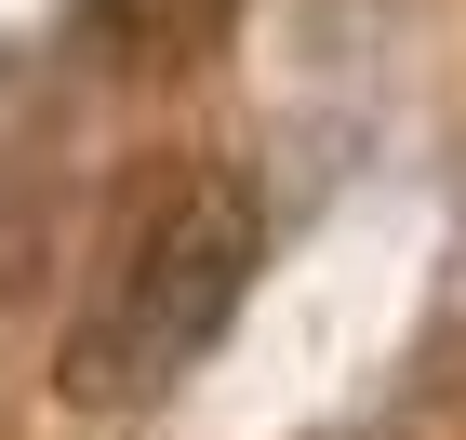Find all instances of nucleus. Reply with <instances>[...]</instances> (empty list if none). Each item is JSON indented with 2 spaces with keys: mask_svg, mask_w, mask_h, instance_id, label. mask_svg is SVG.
Listing matches in <instances>:
<instances>
[{
  "mask_svg": "<svg viewBox=\"0 0 466 440\" xmlns=\"http://www.w3.org/2000/svg\"><path fill=\"white\" fill-rule=\"evenodd\" d=\"M253 254H267V214H253V187H240V174L174 187V200L120 240L107 293H94V321H80V347H67V387H80L94 414L160 401V387H174V373L200 361L227 321H240Z\"/></svg>",
  "mask_w": 466,
  "mask_h": 440,
  "instance_id": "f257e3e1",
  "label": "nucleus"
},
{
  "mask_svg": "<svg viewBox=\"0 0 466 440\" xmlns=\"http://www.w3.org/2000/svg\"><path fill=\"white\" fill-rule=\"evenodd\" d=\"M227 14H240V0H67V27L94 40V54H120V67H174V54L227 40Z\"/></svg>",
  "mask_w": 466,
  "mask_h": 440,
  "instance_id": "f03ea898",
  "label": "nucleus"
}]
</instances>
